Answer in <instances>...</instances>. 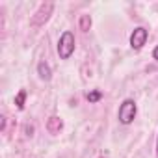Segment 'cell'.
Masks as SVG:
<instances>
[{
    "label": "cell",
    "mask_w": 158,
    "mask_h": 158,
    "mask_svg": "<svg viewBox=\"0 0 158 158\" xmlns=\"http://www.w3.org/2000/svg\"><path fill=\"white\" fill-rule=\"evenodd\" d=\"M74 47H76V39H74V34L73 32H63L58 39V56L60 60H69L74 52Z\"/></svg>",
    "instance_id": "1"
},
{
    "label": "cell",
    "mask_w": 158,
    "mask_h": 158,
    "mask_svg": "<svg viewBox=\"0 0 158 158\" xmlns=\"http://www.w3.org/2000/svg\"><path fill=\"white\" fill-rule=\"evenodd\" d=\"M136 114H138V106L134 102V99H125L119 106V112H117V119L121 125H130L134 119H136Z\"/></svg>",
    "instance_id": "2"
},
{
    "label": "cell",
    "mask_w": 158,
    "mask_h": 158,
    "mask_svg": "<svg viewBox=\"0 0 158 158\" xmlns=\"http://www.w3.org/2000/svg\"><path fill=\"white\" fill-rule=\"evenodd\" d=\"M52 11H54V2H43V4L35 10V13L32 15L30 24H32V26H43V24L50 19Z\"/></svg>",
    "instance_id": "3"
},
{
    "label": "cell",
    "mask_w": 158,
    "mask_h": 158,
    "mask_svg": "<svg viewBox=\"0 0 158 158\" xmlns=\"http://www.w3.org/2000/svg\"><path fill=\"white\" fill-rule=\"evenodd\" d=\"M147 37H149V30L147 28H143V26L134 28L132 34H130V47L134 50H141L143 45L147 43Z\"/></svg>",
    "instance_id": "4"
},
{
    "label": "cell",
    "mask_w": 158,
    "mask_h": 158,
    "mask_svg": "<svg viewBox=\"0 0 158 158\" xmlns=\"http://www.w3.org/2000/svg\"><path fill=\"white\" fill-rule=\"evenodd\" d=\"M61 128H63V121H61V117L52 115V117L47 121V130H48L50 134H58Z\"/></svg>",
    "instance_id": "5"
},
{
    "label": "cell",
    "mask_w": 158,
    "mask_h": 158,
    "mask_svg": "<svg viewBox=\"0 0 158 158\" xmlns=\"http://www.w3.org/2000/svg\"><path fill=\"white\" fill-rule=\"evenodd\" d=\"M37 74H39L41 80L48 82L50 78H52V69H50V65H48L47 61H39V63H37Z\"/></svg>",
    "instance_id": "6"
},
{
    "label": "cell",
    "mask_w": 158,
    "mask_h": 158,
    "mask_svg": "<svg viewBox=\"0 0 158 158\" xmlns=\"http://www.w3.org/2000/svg\"><path fill=\"white\" fill-rule=\"evenodd\" d=\"M78 24H80V30H82V32H88V30L91 28V17H89V15H82L80 21H78Z\"/></svg>",
    "instance_id": "7"
},
{
    "label": "cell",
    "mask_w": 158,
    "mask_h": 158,
    "mask_svg": "<svg viewBox=\"0 0 158 158\" xmlns=\"http://www.w3.org/2000/svg\"><path fill=\"white\" fill-rule=\"evenodd\" d=\"M24 101H26V91L21 89V91L15 95V106H17L19 110H23V108H24Z\"/></svg>",
    "instance_id": "8"
},
{
    "label": "cell",
    "mask_w": 158,
    "mask_h": 158,
    "mask_svg": "<svg viewBox=\"0 0 158 158\" xmlns=\"http://www.w3.org/2000/svg\"><path fill=\"white\" fill-rule=\"evenodd\" d=\"M86 99H88L89 102H99V101L102 99V91H99V89H93V91H89V93L86 95Z\"/></svg>",
    "instance_id": "9"
},
{
    "label": "cell",
    "mask_w": 158,
    "mask_h": 158,
    "mask_svg": "<svg viewBox=\"0 0 158 158\" xmlns=\"http://www.w3.org/2000/svg\"><path fill=\"white\" fill-rule=\"evenodd\" d=\"M152 58L158 61V45H156V47H154V50H152Z\"/></svg>",
    "instance_id": "10"
},
{
    "label": "cell",
    "mask_w": 158,
    "mask_h": 158,
    "mask_svg": "<svg viewBox=\"0 0 158 158\" xmlns=\"http://www.w3.org/2000/svg\"><path fill=\"white\" fill-rule=\"evenodd\" d=\"M156 156H158V138H156Z\"/></svg>",
    "instance_id": "11"
},
{
    "label": "cell",
    "mask_w": 158,
    "mask_h": 158,
    "mask_svg": "<svg viewBox=\"0 0 158 158\" xmlns=\"http://www.w3.org/2000/svg\"><path fill=\"white\" fill-rule=\"evenodd\" d=\"M99 158H106V156H99Z\"/></svg>",
    "instance_id": "12"
}]
</instances>
